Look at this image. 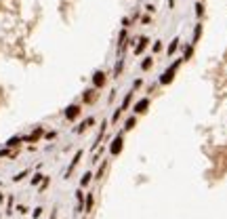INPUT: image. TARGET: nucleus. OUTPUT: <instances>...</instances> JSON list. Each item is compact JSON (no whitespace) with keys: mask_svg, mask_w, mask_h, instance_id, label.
I'll use <instances>...</instances> for the list:
<instances>
[{"mask_svg":"<svg viewBox=\"0 0 227 219\" xmlns=\"http://www.w3.org/2000/svg\"><path fill=\"white\" fill-rule=\"evenodd\" d=\"M179 65H181V59H177L170 68H166V72L158 78V82H160V85H170V82H172V78H175V72L179 70Z\"/></svg>","mask_w":227,"mask_h":219,"instance_id":"obj_1","label":"nucleus"},{"mask_svg":"<svg viewBox=\"0 0 227 219\" xmlns=\"http://www.w3.org/2000/svg\"><path fill=\"white\" fill-rule=\"evenodd\" d=\"M120 152H122V135H118V137L111 141V146H109V154H111V156H118Z\"/></svg>","mask_w":227,"mask_h":219,"instance_id":"obj_2","label":"nucleus"},{"mask_svg":"<svg viewBox=\"0 0 227 219\" xmlns=\"http://www.w3.org/2000/svg\"><path fill=\"white\" fill-rule=\"evenodd\" d=\"M147 108H149V99L143 97V99H139V101L135 103V108H132V109H135V114H145Z\"/></svg>","mask_w":227,"mask_h":219,"instance_id":"obj_3","label":"nucleus"},{"mask_svg":"<svg viewBox=\"0 0 227 219\" xmlns=\"http://www.w3.org/2000/svg\"><path fill=\"white\" fill-rule=\"evenodd\" d=\"M80 116V105H70L67 112H65V118L67 120H74V118H78Z\"/></svg>","mask_w":227,"mask_h":219,"instance_id":"obj_4","label":"nucleus"},{"mask_svg":"<svg viewBox=\"0 0 227 219\" xmlns=\"http://www.w3.org/2000/svg\"><path fill=\"white\" fill-rule=\"evenodd\" d=\"M93 85H95V89H101V86L105 85V74H103V72H97L95 76H93Z\"/></svg>","mask_w":227,"mask_h":219,"instance_id":"obj_5","label":"nucleus"},{"mask_svg":"<svg viewBox=\"0 0 227 219\" xmlns=\"http://www.w3.org/2000/svg\"><path fill=\"white\" fill-rule=\"evenodd\" d=\"M147 44H149V38H139V44L135 47V55H141Z\"/></svg>","mask_w":227,"mask_h":219,"instance_id":"obj_6","label":"nucleus"},{"mask_svg":"<svg viewBox=\"0 0 227 219\" xmlns=\"http://www.w3.org/2000/svg\"><path fill=\"white\" fill-rule=\"evenodd\" d=\"M93 122H95V118H86L84 122H80V124L76 126V133H82V131H86V129H88V126H91Z\"/></svg>","mask_w":227,"mask_h":219,"instance_id":"obj_7","label":"nucleus"},{"mask_svg":"<svg viewBox=\"0 0 227 219\" xmlns=\"http://www.w3.org/2000/svg\"><path fill=\"white\" fill-rule=\"evenodd\" d=\"M132 97H135V95H132V91H131V93H126V97H124L122 105H120V109H122V112H124V109H126V108H128V105L132 103Z\"/></svg>","mask_w":227,"mask_h":219,"instance_id":"obj_8","label":"nucleus"},{"mask_svg":"<svg viewBox=\"0 0 227 219\" xmlns=\"http://www.w3.org/2000/svg\"><path fill=\"white\" fill-rule=\"evenodd\" d=\"M135 124H137V118H135V116H131L128 120L124 122V131H131V129H135Z\"/></svg>","mask_w":227,"mask_h":219,"instance_id":"obj_9","label":"nucleus"},{"mask_svg":"<svg viewBox=\"0 0 227 219\" xmlns=\"http://www.w3.org/2000/svg\"><path fill=\"white\" fill-rule=\"evenodd\" d=\"M152 65H154V59H152V57H145V59L141 61V68H143L145 72H147V70H149Z\"/></svg>","mask_w":227,"mask_h":219,"instance_id":"obj_10","label":"nucleus"},{"mask_svg":"<svg viewBox=\"0 0 227 219\" xmlns=\"http://www.w3.org/2000/svg\"><path fill=\"white\" fill-rule=\"evenodd\" d=\"M93 97L97 99V93H95V91H86V93H84V101H86V103H93Z\"/></svg>","mask_w":227,"mask_h":219,"instance_id":"obj_11","label":"nucleus"},{"mask_svg":"<svg viewBox=\"0 0 227 219\" xmlns=\"http://www.w3.org/2000/svg\"><path fill=\"white\" fill-rule=\"evenodd\" d=\"M179 47V38H175L172 42H170V47H168V55H175V51Z\"/></svg>","mask_w":227,"mask_h":219,"instance_id":"obj_12","label":"nucleus"},{"mask_svg":"<svg viewBox=\"0 0 227 219\" xmlns=\"http://www.w3.org/2000/svg\"><path fill=\"white\" fill-rule=\"evenodd\" d=\"M91 177H93V173H84V175H82V181H80V185H88V183H91Z\"/></svg>","mask_w":227,"mask_h":219,"instance_id":"obj_13","label":"nucleus"},{"mask_svg":"<svg viewBox=\"0 0 227 219\" xmlns=\"http://www.w3.org/2000/svg\"><path fill=\"white\" fill-rule=\"evenodd\" d=\"M80 158H82V152H78V154H76V156H74V160H72V167H70V171H72L74 167H76V164H78V162H80Z\"/></svg>","mask_w":227,"mask_h":219,"instance_id":"obj_14","label":"nucleus"},{"mask_svg":"<svg viewBox=\"0 0 227 219\" xmlns=\"http://www.w3.org/2000/svg\"><path fill=\"white\" fill-rule=\"evenodd\" d=\"M105 167H107V162H101V167H99V171H97V179H99V177H101V175H103V173H105Z\"/></svg>","mask_w":227,"mask_h":219,"instance_id":"obj_15","label":"nucleus"},{"mask_svg":"<svg viewBox=\"0 0 227 219\" xmlns=\"http://www.w3.org/2000/svg\"><path fill=\"white\" fill-rule=\"evenodd\" d=\"M91 209H93V194H88V196H86V213H88Z\"/></svg>","mask_w":227,"mask_h":219,"instance_id":"obj_16","label":"nucleus"},{"mask_svg":"<svg viewBox=\"0 0 227 219\" xmlns=\"http://www.w3.org/2000/svg\"><path fill=\"white\" fill-rule=\"evenodd\" d=\"M120 116H122V109H116V112H114V116H111V122H118L120 120Z\"/></svg>","mask_w":227,"mask_h":219,"instance_id":"obj_17","label":"nucleus"},{"mask_svg":"<svg viewBox=\"0 0 227 219\" xmlns=\"http://www.w3.org/2000/svg\"><path fill=\"white\" fill-rule=\"evenodd\" d=\"M200 32H202V25H198V27H196V32H193V44L198 42V38H200Z\"/></svg>","mask_w":227,"mask_h":219,"instance_id":"obj_18","label":"nucleus"},{"mask_svg":"<svg viewBox=\"0 0 227 219\" xmlns=\"http://www.w3.org/2000/svg\"><path fill=\"white\" fill-rule=\"evenodd\" d=\"M76 198H78V211H82V192L80 190L76 192Z\"/></svg>","mask_w":227,"mask_h":219,"instance_id":"obj_19","label":"nucleus"},{"mask_svg":"<svg viewBox=\"0 0 227 219\" xmlns=\"http://www.w3.org/2000/svg\"><path fill=\"white\" fill-rule=\"evenodd\" d=\"M196 13H198V17H200V15H202V13H204V6H202V4H200V2L196 4Z\"/></svg>","mask_w":227,"mask_h":219,"instance_id":"obj_20","label":"nucleus"},{"mask_svg":"<svg viewBox=\"0 0 227 219\" xmlns=\"http://www.w3.org/2000/svg\"><path fill=\"white\" fill-rule=\"evenodd\" d=\"M149 21H152V19H149V15H143V17H141V23H143V25H147Z\"/></svg>","mask_w":227,"mask_h":219,"instance_id":"obj_21","label":"nucleus"},{"mask_svg":"<svg viewBox=\"0 0 227 219\" xmlns=\"http://www.w3.org/2000/svg\"><path fill=\"white\" fill-rule=\"evenodd\" d=\"M160 49H162V44H160V40H156L154 42V53H158Z\"/></svg>","mask_w":227,"mask_h":219,"instance_id":"obj_22","label":"nucleus"},{"mask_svg":"<svg viewBox=\"0 0 227 219\" xmlns=\"http://www.w3.org/2000/svg\"><path fill=\"white\" fill-rule=\"evenodd\" d=\"M191 51H193L191 47H185V59H189V57H191Z\"/></svg>","mask_w":227,"mask_h":219,"instance_id":"obj_23","label":"nucleus"},{"mask_svg":"<svg viewBox=\"0 0 227 219\" xmlns=\"http://www.w3.org/2000/svg\"><path fill=\"white\" fill-rule=\"evenodd\" d=\"M17 143H19V139H17V137H15V139H9V143H6V146L11 147V146H17Z\"/></svg>","mask_w":227,"mask_h":219,"instance_id":"obj_24","label":"nucleus"}]
</instances>
